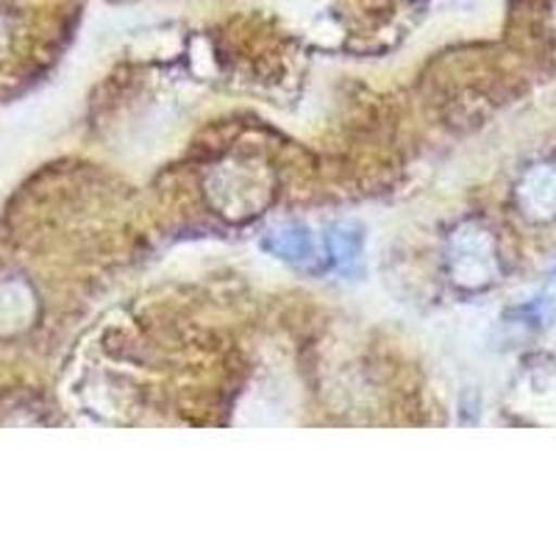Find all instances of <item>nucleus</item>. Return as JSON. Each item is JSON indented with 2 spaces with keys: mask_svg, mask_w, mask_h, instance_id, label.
Returning <instances> with one entry per match:
<instances>
[{
  "mask_svg": "<svg viewBox=\"0 0 556 556\" xmlns=\"http://www.w3.org/2000/svg\"><path fill=\"white\" fill-rule=\"evenodd\" d=\"M531 208H538V217H556V165H543L538 173H531L523 184Z\"/></svg>",
  "mask_w": 556,
  "mask_h": 556,
  "instance_id": "nucleus-1",
  "label": "nucleus"
}]
</instances>
